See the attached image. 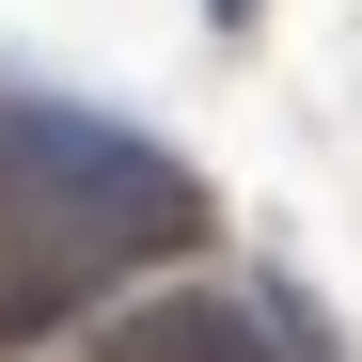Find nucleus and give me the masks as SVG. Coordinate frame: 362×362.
Wrapping results in <instances>:
<instances>
[{
  "instance_id": "4",
  "label": "nucleus",
  "mask_w": 362,
  "mask_h": 362,
  "mask_svg": "<svg viewBox=\"0 0 362 362\" xmlns=\"http://www.w3.org/2000/svg\"><path fill=\"white\" fill-rule=\"evenodd\" d=\"M205 16H221V32H236V16H268V0H205Z\"/></svg>"
},
{
  "instance_id": "3",
  "label": "nucleus",
  "mask_w": 362,
  "mask_h": 362,
  "mask_svg": "<svg viewBox=\"0 0 362 362\" xmlns=\"http://www.w3.org/2000/svg\"><path fill=\"white\" fill-rule=\"evenodd\" d=\"M268 331H284L268 362H331V346H315V315H299V299H268Z\"/></svg>"
},
{
  "instance_id": "1",
  "label": "nucleus",
  "mask_w": 362,
  "mask_h": 362,
  "mask_svg": "<svg viewBox=\"0 0 362 362\" xmlns=\"http://www.w3.org/2000/svg\"><path fill=\"white\" fill-rule=\"evenodd\" d=\"M205 173L158 158L142 127L64 95H0V346H47L64 315H95L127 268L205 252Z\"/></svg>"
},
{
  "instance_id": "2",
  "label": "nucleus",
  "mask_w": 362,
  "mask_h": 362,
  "mask_svg": "<svg viewBox=\"0 0 362 362\" xmlns=\"http://www.w3.org/2000/svg\"><path fill=\"white\" fill-rule=\"evenodd\" d=\"M268 346H284L268 299H221V284H158L95 331V362H268Z\"/></svg>"
}]
</instances>
